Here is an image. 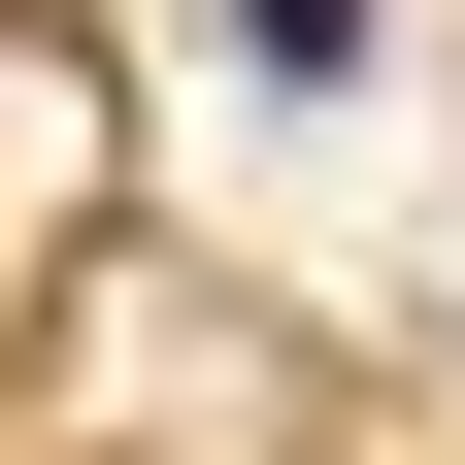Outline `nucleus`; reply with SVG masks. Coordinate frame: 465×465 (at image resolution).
I'll return each mask as SVG.
<instances>
[{"mask_svg": "<svg viewBox=\"0 0 465 465\" xmlns=\"http://www.w3.org/2000/svg\"><path fill=\"white\" fill-rule=\"evenodd\" d=\"M200 34H232V67H300V100L366 67V0H200Z\"/></svg>", "mask_w": 465, "mask_h": 465, "instance_id": "obj_1", "label": "nucleus"}]
</instances>
